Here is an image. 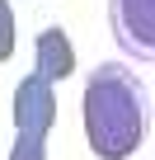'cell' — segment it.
Instances as JSON below:
<instances>
[{
    "label": "cell",
    "mask_w": 155,
    "mask_h": 160,
    "mask_svg": "<svg viewBox=\"0 0 155 160\" xmlns=\"http://www.w3.org/2000/svg\"><path fill=\"white\" fill-rule=\"evenodd\" d=\"M33 71L42 75V80H66L70 71H75V47H70V38L61 33V28H42L38 33V47H33Z\"/></svg>",
    "instance_id": "4"
},
{
    "label": "cell",
    "mask_w": 155,
    "mask_h": 160,
    "mask_svg": "<svg viewBox=\"0 0 155 160\" xmlns=\"http://www.w3.org/2000/svg\"><path fill=\"white\" fill-rule=\"evenodd\" d=\"M108 24L127 57H155V0H108Z\"/></svg>",
    "instance_id": "2"
},
{
    "label": "cell",
    "mask_w": 155,
    "mask_h": 160,
    "mask_svg": "<svg viewBox=\"0 0 155 160\" xmlns=\"http://www.w3.org/2000/svg\"><path fill=\"white\" fill-rule=\"evenodd\" d=\"M52 127H56V90H52V80L33 71L14 85V132L47 137Z\"/></svg>",
    "instance_id": "3"
},
{
    "label": "cell",
    "mask_w": 155,
    "mask_h": 160,
    "mask_svg": "<svg viewBox=\"0 0 155 160\" xmlns=\"http://www.w3.org/2000/svg\"><path fill=\"white\" fill-rule=\"evenodd\" d=\"M10 160H47V137L14 132V151H10Z\"/></svg>",
    "instance_id": "5"
},
{
    "label": "cell",
    "mask_w": 155,
    "mask_h": 160,
    "mask_svg": "<svg viewBox=\"0 0 155 160\" xmlns=\"http://www.w3.org/2000/svg\"><path fill=\"white\" fill-rule=\"evenodd\" d=\"M10 52H14V10H10V0H0V61Z\"/></svg>",
    "instance_id": "6"
},
{
    "label": "cell",
    "mask_w": 155,
    "mask_h": 160,
    "mask_svg": "<svg viewBox=\"0 0 155 160\" xmlns=\"http://www.w3.org/2000/svg\"><path fill=\"white\" fill-rule=\"evenodd\" d=\"M80 113H85V141L99 160L136 155V146L146 137V94L127 66L108 61L90 75Z\"/></svg>",
    "instance_id": "1"
}]
</instances>
